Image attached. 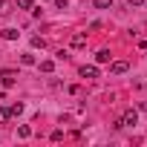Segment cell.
<instances>
[{"mask_svg": "<svg viewBox=\"0 0 147 147\" xmlns=\"http://www.w3.org/2000/svg\"><path fill=\"white\" fill-rule=\"evenodd\" d=\"M121 124L124 127H133V124H138V113L130 107V110H124V115H121Z\"/></svg>", "mask_w": 147, "mask_h": 147, "instance_id": "6da1fadb", "label": "cell"}, {"mask_svg": "<svg viewBox=\"0 0 147 147\" xmlns=\"http://www.w3.org/2000/svg\"><path fill=\"white\" fill-rule=\"evenodd\" d=\"M127 69H130L127 61H113V63H110V72H113V75H124Z\"/></svg>", "mask_w": 147, "mask_h": 147, "instance_id": "7a4b0ae2", "label": "cell"}, {"mask_svg": "<svg viewBox=\"0 0 147 147\" xmlns=\"http://www.w3.org/2000/svg\"><path fill=\"white\" fill-rule=\"evenodd\" d=\"M81 78H87V81H95L98 78V66H81Z\"/></svg>", "mask_w": 147, "mask_h": 147, "instance_id": "3957f363", "label": "cell"}, {"mask_svg": "<svg viewBox=\"0 0 147 147\" xmlns=\"http://www.w3.org/2000/svg\"><path fill=\"white\" fill-rule=\"evenodd\" d=\"M110 61H113L110 49H98V52H95V63H110Z\"/></svg>", "mask_w": 147, "mask_h": 147, "instance_id": "277c9868", "label": "cell"}, {"mask_svg": "<svg viewBox=\"0 0 147 147\" xmlns=\"http://www.w3.org/2000/svg\"><path fill=\"white\" fill-rule=\"evenodd\" d=\"M72 46H75V49L87 46V35H84V32H78V35H72Z\"/></svg>", "mask_w": 147, "mask_h": 147, "instance_id": "5b68a950", "label": "cell"}, {"mask_svg": "<svg viewBox=\"0 0 147 147\" xmlns=\"http://www.w3.org/2000/svg\"><path fill=\"white\" fill-rule=\"evenodd\" d=\"M0 38H3V40H18L20 32H18V29H3V32H0Z\"/></svg>", "mask_w": 147, "mask_h": 147, "instance_id": "8992f818", "label": "cell"}, {"mask_svg": "<svg viewBox=\"0 0 147 147\" xmlns=\"http://www.w3.org/2000/svg\"><path fill=\"white\" fill-rule=\"evenodd\" d=\"M20 63H23V66H35V63H38V58H35L32 52H26V55H20Z\"/></svg>", "mask_w": 147, "mask_h": 147, "instance_id": "52a82bcc", "label": "cell"}, {"mask_svg": "<svg viewBox=\"0 0 147 147\" xmlns=\"http://www.w3.org/2000/svg\"><path fill=\"white\" fill-rule=\"evenodd\" d=\"M9 118H12V110L9 107H0V124H6Z\"/></svg>", "mask_w": 147, "mask_h": 147, "instance_id": "ba28073f", "label": "cell"}, {"mask_svg": "<svg viewBox=\"0 0 147 147\" xmlns=\"http://www.w3.org/2000/svg\"><path fill=\"white\" fill-rule=\"evenodd\" d=\"M40 72H55V61H40Z\"/></svg>", "mask_w": 147, "mask_h": 147, "instance_id": "9c48e42d", "label": "cell"}, {"mask_svg": "<svg viewBox=\"0 0 147 147\" xmlns=\"http://www.w3.org/2000/svg\"><path fill=\"white\" fill-rule=\"evenodd\" d=\"M18 136H20V138H29V136H32V127L20 124V127H18Z\"/></svg>", "mask_w": 147, "mask_h": 147, "instance_id": "30bf717a", "label": "cell"}, {"mask_svg": "<svg viewBox=\"0 0 147 147\" xmlns=\"http://www.w3.org/2000/svg\"><path fill=\"white\" fill-rule=\"evenodd\" d=\"M92 6H95V9H113V0H95Z\"/></svg>", "mask_w": 147, "mask_h": 147, "instance_id": "8fae6325", "label": "cell"}, {"mask_svg": "<svg viewBox=\"0 0 147 147\" xmlns=\"http://www.w3.org/2000/svg\"><path fill=\"white\" fill-rule=\"evenodd\" d=\"M3 87H6V90H9V87H15V78L9 75V72H3Z\"/></svg>", "mask_w": 147, "mask_h": 147, "instance_id": "7c38bea8", "label": "cell"}, {"mask_svg": "<svg viewBox=\"0 0 147 147\" xmlns=\"http://www.w3.org/2000/svg\"><path fill=\"white\" fill-rule=\"evenodd\" d=\"M144 3H147V0H127V6H130V9H141Z\"/></svg>", "mask_w": 147, "mask_h": 147, "instance_id": "4fadbf2b", "label": "cell"}, {"mask_svg": "<svg viewBox=\"0 0 147 147\" xmlns=\"http://www.w3.org/2000/svg\"><path fill=\"white\" fill-rule=\"evenodd\" d=\"M46 43H43V38H32V49H43Z\"/></svg>", "mask_w": 147, "mask_h": 147, "instance_id": "5bb4252c", "label": "cell"}, {"mask_svg": "<svg viewBox=\"0 0 147 147\" xmlns=\"http://www.w3.org/2000/svg\"><path fill=\"white\" fill-rule=\"evenodd\" d=\"M9 110H12V115H20V113H23V104H20V101H18V104H12V107H9Z\"/></svg>", "mask_w": 147, "mask_h": 147, "instance_id": "9a60e30c", "label": "cell"}, {"mask_svg": "<svg viewBox=\"0 0 147 147\" xmlns=\"http://www.w3.org/2000/svg\"><path fill=\"white\" fill-rule=\"evenodd\" d=\"M49 138H52V141H61V138H63V130H52V136H49Z\"/></svg>", "mask_w": 147, "mask_h": 147, "instance_id": "2e32d148", "label": "cell"}, {"mask_svg": "<svg viewBox=\"0 0 147 147\" xmlns=\"http://www.w3.org/2000/svg\"><path fill=\"white\" fill-rule=\"evenodd\" d=\"M18 6L20 9H32V0H18Z\"/></svg>", "mask_w": 147, "mask_h": 147, "instance_id": "e0dca14e", "label": "cell"}, {"mask_svg": "<svg viewBox=\"0 0 147 147\" xmlns=\"http://www.w3.org/2000/svg\"><path fill=\"white\" fill-rule=\"evenodd\" d=\"M0 12H9V9H6V0H0Z\"/></svg>", "mask_w": 147, "mask_h": 147, "instance_id": "ac0fdd59", "label": "cell"}]
</instances>
